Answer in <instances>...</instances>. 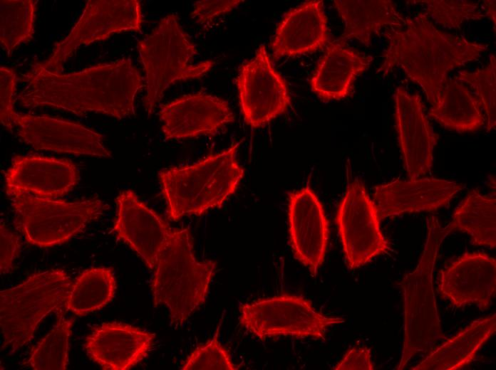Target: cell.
Returning <instances> with one entry per match:
<instances>
[{
  "label": "cell",
  "instance_id": "1",
  "mask_svg": "<svg viewBox=\"0 0 496 370\" xmlns=\"http://www.w3.org/2000/svg\"><path fill=\"white\" fill-rule=\"evenodd\" d=\"M19 80L24 87L17 100L26 108L49 107L78 116L97 112L120 120L135 115V98L144 86L129 58L66 74L51 72L36 62Z\"/></svg>",
  "mask_w": 496,
  "mask_h": 370
},
{
  "label": "cell",
  "instance_id": "2",
  "mask_svg": "<svg viewBox=\"0 0 496 370\" xmlns=\"http://www.w3.org/2000/svg\"><path fill=\"white\" fill-rule=\"evenodd\" d=\"M388 41L378 73L386 76L396 67L419 85L432 105L448 81L452 70L477 60L488 47L438 30L423 12L405 17L402 28L389 27Z\"/></svg>",
  "mask_w": 496,
  "mask_h": 370
},
{
  "label": "cell",
  "instance_id": "3",
  "mask_svg": "<svg viewBox=\"0 0 496 370\" xmlns=\"http://www.w3.org/2000/svg\"><path fill=\"white\" fill-rule=\"evenodd\" d=\"M239 144L193 164L159 173L169 219L178 221L219 207L236 191L244 173L235 157Z\"/></svg>",
  "mask_w": 496,
  "mask_h": 370
},
{
  "label": "cell",
  "instance_id": "4",
  "mask_svg": "<svg viewBox=\"0 0 496 370\" xmlns=\"http://www.w3.org/2000/svg\"><path fill=\"white\" fill-rule=\"evenodd\" d=\"M216 268L213 260H196L188 229H172L153 270L154 306H165L171 322L182 324L205 302Z\"/></svg>",
  "mask_w": 496,
  "mask_h": 370
},
{
  "label": "cell",
  "instance_id": "5",
  "mask_svg": "<svg viewBox=\"0 0 496 370\" xmlns=\"http://www.w3.org/2000/svg\"><path fill=\"white\" fill-rule=\"evenodd\" d=\"M427 236L415 269L404 275L400 285L404 300V339L396 369L402 370L418 354L433 351L448 338L441 328L433 285L440 245L450 231L433 216L427 221Z\"/></svg>",
  "mask_w": 496,
  "mask_h": 370
},
{
  "label": "cell",
  "instance_id": "6",
  "mask_svg": "<svg viewBox=\"0 0 496 370\" xmlns=\"http://www.w3.org/2000/svg\"><path fill=\"white\" fill-rule=\"evenodd\" d=\"M73 282L63 270L35 273L0 292L1 349L16 351L29 343L41 321L50 313L64 316Z\"/></svg>",
  "mask_w": 496,
  "mask_h": 370
},
{
  "label": "cell",
  "instance_id": "7",
  "mask_svg": "<svg viewBox=\"0 0 496 370\" xmlns=\"http://www.w3.org/2000/svg\"><path fill=\"white\" fill-rule=\"evenodd\" d=\"M138 50L145 73L143 105L148 116L172 84L200 78L214 64L211 60L191 63L197 52L175 14L162 18L150 35L138 41Z\"/></svg>",
  "mask_w": 496,
  "mask_h": 370
},
{
  "label": "cell",
  "instance_id": "8",
  "mask_svg": "<svg viewBox=\"0 0 496 370\" xmlns=\"http://www.w3.org/2000/svg\"><path fill=\"white\" fill-rule=\"evenodd\" d=\"M8 196L16 228L29 243L44 248L67 241L108 208L97 198L69 202L29 194Z\"/></svg>",
  "mask_w": 496,
  "mask_h": 370
},
{
  "label": "cell",
  "instance_id": "9",
  "mask_svg": "<svg viewBox=\"0 0 496 370\" xmlns=\"http://www.w3.org/2000/svg\"><path fill=\"white\" fill-rule=\"evenodd\" d=\"M239 312L240 324L261 339L279 335L324 339L331 326L344 322L341 317L317 312L308 300L291 295L245 303Z\"/></svg>",
  "mask_w": 496,
  "mask_h": 370
},
{
  "label": "cell",
  "instance_id": "10",
  "mask_svg": "<svg viewBox=\"0 0 496 370\" xmlns=\"http://www.w3.org/2000/svg\"><path fill=\"white\" fill-rule=\"evenodd\" d=\"M142 23L138 0H88L68 35L56 44L46 60L39 63L47 70L62 73L65 62L81 45L103 41L123 31L140 32Z\"/></svg>",
  "mask_w": 496,
  "mask_h": 370
},
{
  "label": "cell",
  "instance_id": "11",
  "mask_svg": "<svg viewBox=\"0 0 496 370\" xmlns=\"http://www.w3.org/2000/svg\"><path fill=\"white\" fill-rule=\"evenodd\" d=\"M336 220L349 269L363 266L391 250V242L380 228L376 206L360 181L348 186Z\"/></svg>",
  "mask_w": 496,
  "mask_h": 370
},
{
  "label": "cell",
  "instance_id": "12",
  "mask_svg": "<svg viewBox=\"0 0 496 370\" xmlns=\"http://www.w3.org/2000/svg\"><path fill=\"white\" fill-rule=\"evenodd\" d=\"M236 85L242 115L252 127L266 125L290 104L286 81L274 69L264 45L240 65Z\"/></svg>",
  "mask_w": 496,
  "mask_h": 370
},
{
  "label": "cell",
  "instance_id": "13",
  "mask_svg": "<svg viewBox=\"0 0 496 370\" xmlns=\"http://www.w3.org/2000/svg\"><path fill=\"white\" fill-rule=\"evenodd\" d=\"M394 118L404 165L410 180L430 173L438 136L425 114L421 97L403 86L393 95Z\"/></svg>",
  "mask_w": 496,
  "mask_h": 370
},
{
  "label": "cell",
  "instance_id": "14",
  "mask_svg": "<svg viewBox=\"0 0 496 370\" xmlns=\"http://www.w3.org/2000/svg\"><path fill=\"white\" fill-rule=\"evenodd\" d=\"M20 140L36 149L110 158L103 136L81 125L51 117L16 113Z\"/></svg>",
  "mask_w": 496,
  "mask_h": 370
},
{
  "label": "cell",
  "instance_id": "15",
  "mask_svg": "<svg viewBox=\"0 0 496 370\" xmlns=\"http://www.w3.org/2000/svg\"><path fill=\"white\" fill-rule=\"evenodd\" d=\"M438 292L455 307L489 308L496 290L495 259L485 253H466L439 272Z\"/></svg>",
  "mask_w": 496,
  "mask_h": 370
},
{
  "label": "cell",
  "instance_id": "16",
  "mask_svg": "<svg viewBox=\"0 0 496 370\" xmlns=\"http://www.w3.org/2000/svg\"><path fill=\"white\" fill-rule=\"evenodd\" d=\"M289 232L294 257L316 276L329 240V222L323 206L309 186L289 195Z\"/></svg>",
  "mask_w": 496,
  "mask_h": 370
},
{
  "label": "cell",
  "instance_id": "17",
  "mask_svg": "<svg viewBox=\"0 0 496 370\" xmlns=\"http://www.w3.org/2000/svg\"><path fill=\"white\" fill-rule=\"evenodd\" d=\"M116 205L113 231L153 272L172 229L131 190L121 191L116 197Z\"/></svg>",
  "mask_w": 496,
  "mask_h": 370
},
{
  "label": "cell",
  "instance_id": "18",
  "mask_svg": "<svg viewBox=\"0 0 496 370\" xmlns=\"http://www.w3.org/2000/svg\"><path fill=\"white\" fill-rule=\"evenodd\" d=\"M159 115L166 139L214 134L234 121V115L227 102L202 92L161 105Z\"/></svg>",
  "mask_w": 496,
  "mask_h": 370
},
{
  "label": "cell",
  "instance_id": "19",
  "mask_svg": "<svg viewBox=\"0 0 496 370\" xmlns=\"http://www.w3.org/2000/svg\"><path fill=\"white\" fill-rule=\"evenodd\" d=\"M465 185L455 181L420 178L394 180L374 187L373 202L380 220L445 206Z\"/></svg>",
  "mask_w": 496,
  "mask_h": 370
},
{
  "label": "cell",
  "instance_id": "20",
  "mask_svg": "<svg viewBox=\"0 0 496 370\" xmlns=\"http://www.w3.org/2000/svg\"><path fill=\"white\" fill-rule=\"evenodd\" d=\"M77 181L78 171L70 160L38 154L16 156L5 173L7 196L56 198L68 193Z\"/></svg>",
  "mask_w": 496,
  "mask_h": 370
},
{
  "label": "cell",
  "instance_id": "21",
  "mask_svg": "<svg viewBox=\"0 0 496 370\" xmlns=\"http://www.w3.org/2000/svg\"><path fill=\"white\" fill-rule=\"evenodd\" d=\"M155 334L120 322L93 327L85 349L89 358L106 370H128L145 358Z\"/></svg>",
  "mask_w": 496,
  "mask_h": 370
},
{
  "label": "cell",
  "instance_id": "22",
  "mask_svg": "<svg viewBox=\"0 0 496 370\" xmlns=\"http://www.w3.org/2000/svg\"><path fill=\"white\" fill-rule=\"evenodd\" d=\"M322 1H306L287 11L270 43L274 60L323 49L329 43Z\"/></svg>",
  "mask_w": 496,
  "mask_h": 370
},
{
  "label": "cell",
  "instance_id": "23",
  "mask_svg": "<svg viewBox=\"0 0 496 370\" xmlns=\"http://www.w3.org/2000/svg\"><path fill=\"white\" fill-rule=\"evenodd\" d=\"M373 60L349 47L339 38L331 41L311 79V90L324 102L349 96L356 79L368 70Z\"/></svg>",
  "mask_w": 496,
  "mask_h": 370
},
{
  "label": "cell",
  "instance_id": "24",
  "mask_svg": "<svg viewBox=\"0 0 496 370\" xmlns=\"http://www.w3.org/2000/svg\"><path fill=\"white\" fill-rule=\"evenodd\" d=\"M334 7L344 23L341 39H356L368 46L382 28H402L405 17L391 0H335Z\"/></svg>",
  "mask_w": 496,
  "mask_h": 370
},
{
  "label": "cell",
  "instance_id": "25",
  "mask_svg": "<svg viewBox=\"0 0 496 370\" xmlns=\"http://www.w3.org/2000/svg\"><path fill=\"white\" fill-rule=\"evenodd\" d=\"M496 314L473 321L453 337L430 352L413 370H456L470 363L495 332Z\"/></svg>",
  "mask_w": 496,
  "mask_h": 370
},
{
  "label": "cell",
  "instance_id": "26",
  "mask_svg": "<svg viewBox=\"0 0 496 370\" xmlns=\"http://www.w3.org/2000/svg\"><path fill=\"white\" fill-rule=\"evenodd\" d=\"M481 100L463 83L449 78L428 115L442 127L458 132H472L482 127L485 117Z\"/></svg>",
  "mask_w": 496,
  "mask_h": 370
},
{
  "label": "cell",
  "instance_id": "27",
  "mask_svg": "<svg viewBox=\"0 0 496 370\" xmlns=\"http://www.w3.org/2000/svg\"><path fill=\"white\" fill-rule=\"evenodd\" d=\"M446 226L450 233L459 231L467 233L474 245L495 248V198L472 191L457 207L452 221Z\"/></svg>",
  "mask_w": 496,
  "mask_h": 370
},
{
  "label": "cell",
  "instance_id": "28",
  "mask_svg": "<svg viewBox=\"0 0 496 370\" xmlns=\"http://www.w3.org/2000/svg\"><path fill=\"white\" fill-rule=\"evenodd\" d=\"M115 290L116 281L111 268L87 269L73 282L68 309L79 317L84 316L108 305Z\"/></svg>",
  "mask_w": 496,
  "mask_h": 370
},
{
  "label": "cell",
  "instance_id": "29",
  "mask_svg": "<svg viewBox=\"0 0 496 370\" xmlns=\"http://www.w3.org/2000/svg\"><path fill=\"white\" fill-rule=\"evenodd\" d=\"M36 10L33 0L0 1V42L8 57L33 38Z\"/></svg>",
  "mask_w": 496,
  "mask_h": 370
},
{
  "label": "cell",
  "instance_id": "30",
  "mask_svg": "<svg viewBox=\"0 0 496 370\" xmlns=\"http://www.w3.org/2000/svg\"><path fill=\"white\" fill-rule=\"evenodd\" d=\"M73 319L56 317L52 329L32 349L26 364L34 370H64Z\"/></svg>",
  "mask_w": 496,
  "mask_h": 370
},
{
  "label": "cell",
  "instance_id": "31",
  "mask_svg": "<svg viewBox=\"0 0 496 370\" xmlns=\"http://www.w3.org/2000/svg\"><path fill=\"white\" fill-rule=\"evenodd\" d=\"M465 83L480 97L485 113V129L490 132L496 125V59L494 54L490 57L488 64L483 68L473 72L463 70L453 78Z\"/></svg>",
  "mask_w": 496,
  "mask_h": 370
},
{
  "label": "cell",
  "instance_id": "32",
  "mask_svg": "<svg viewBox=\"0 0 496 370\" xmlns=\"http://www.w3.org/2000/svg\"><path fill=\"white\" fill-rule=\"evenodd\" d=\"M409 2L425 6L423 13L428 17H432L438 23L450 28H460L465 21L480 20L485 16L477 4L470 1L416 0Z\"/></svg>",
  "mask_w": 496,
  "mask_h": 370
},
{
  "label": "cell",
  "instance_id": "33",
  "mask_svg": "<svg viewBox=\"0 0 496 370\" xmlns=\"http://www.w3.org/2000/svg\"><path fill=\"white\" fill-rule=\"evenodd\" d=\"M218 335L219 329L210 340L197 347L190 354L181 369L183 370L237 369L232 363L229 352L219 343Z\"/></svg>",
  "mask_w": 496,
  "mask_h": 370
},
{
  "label": "cell",
  "instance_id": "34",
  "mask_svg": "<svg viewBox=\"0 0 496 370\" xmlns=\"http://www.w3.org/2000/svg\"><path fill=\"white\" fill-rule=\"evenodd\" d=\"M16 75L15 71L8 67H0V121L1 125L11 131L17 112L14 110Z\"/></svg>",
  "mask_w": 496,
  "mask_h": 370
},
{
  "label": "cell",
  "instance_id": "35",
  "mask_svg": "<svg viewBox=\"0 0 496 370\" xmlns=\"http://www.w3.org/2000/svg\"><path fill=\"white\" fill-rule=\"evenodd\" d=\"M243 1L240 0H209L198 1L194 4L192 18L199 23H205L215 18L229 12Z\"/></svg>",
  "mask_w": 496,
  "mask_h": 370
},
{
  "label": "cell",
  "instance_id": "36",
  "mask_svg": "<svg viewBox=\"0 0 496 370\" xmlns=\"http://www.w3.org/2000/svg\"><path fill=\"white\" fill-rule=\"evenodd\" d=\"M0 270L1 274L10 271L13 262L20 253V240L1 221L0 225Z\"/></svg>",
  "mask_w": 496,
  "mask_h": 370
},
{
  "label": "cell",
  "instance_id": "37",
  "mask_svg": "<svg viewBox=\"0 0 496 370\" xmlns=\"http://www.w3.org/2000/svg\"><path fill=\"white\" fill-rule=\"evenodd\" d=\"M371 358L370 349L367 347H353L344 354L334 369L373 370L374 369V366Z\"/></svg>",
  "mask_w": 496,
  "mask_h": 370
},
{
  "label": "cell",
  "instance_id": "38",
  "mask_svg": "<svg viewBox=\"0 0 496 370\" xmlns=\"http://www.w3.org/2000/svg\"><path fill=\"white\" fill-rule=\"evenodd\" d=\"M484 7L486 11V14L492 21L494 26L496 23V1L495 0H485L483 1Z\"/></svg>",
  "mask_w": 496,
  "mask_h": 370
}]
</instances>
